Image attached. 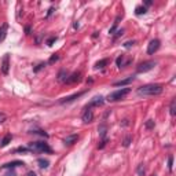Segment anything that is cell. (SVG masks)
<instances>
[{
	"mask_svg": "<svg viewBox=\"0 0 176 176\" xmlns=\"http://www.w3.org/2000/svg\"><path fill=\"white\" fill-rule=\"evenodd\" d=\"M19 165H24V162H21V161H13V162H7L3 165V168L6 169V168H14V167H19Z\"/></svg>",
	"mask_w": 176,
	"mask_h": 176,
	"instance_id": "2e32d148",
	"label": "cell"
},
{
	"mask_svg": "<svg viewBox=\"0 0 176 176\" xmlns=\"http://www.w3.org/2000/svg\"><path fill=\"white\" fill-rule=\"evenodd\" d=\"M66 77H68L66 70H61V72L58 73V80H59V81H65V80H66Z\"/></svg>",
	"mask_w": 176,
	"mask_h": 176,
	"instance_id": "ffe728a7",
	"label": "cell"
},
{
	"mask_svg": "<svg viewBox=\"0 0 176 176\" xmlns=\"http://www.w3.org/2000/svg\"><path fill=\"white\" fill-rule=\"evenodd\" d=\"M107 63H109V59H102V61H98V62L95 63V68L96 69H102V68H105Z\"/></svg>",
	"mask_w": 176,
	"mask_h": 176,
	"instance_id": "ac0fdd59",
	"label": "cell"
},
{
	"mask_svg": "<svg viewBox=\"0 0 176 176\" xmlns=\"http://www.w3.org/2000/svg\"><path fill=\"white\" fill-rule=\"evenodd\" d=\"M123 19V15H117V18L114 19V22H113V26L110 28V30H109V33L112 35V33H114V30L117 29V26H118V22Z\"/></svg>",
	"mask_w": 176,
	"mask_h": 176,
	"instance_id": "9a60e30c",
	"label": "cell"
},
{
	"mask_svg": "<svg viewBox=\"0 0 176 176\" xmlns=\"http://www.w3.org/2000/svg\"><path fill=\"white\" fill-rule=\"evenodd\" d=\"M133 44H135V41H127V43H124V47H125V48H129Z\"/></svg>",
	"mask_w": 176,
	"mask_h": 176,
	"instance_id": "d590c367",
	"label": "cell"
},
{
	"mask_svg": "<svg viewBox=\"0 0 176 176\" xmlns=\"http://www.w3.org/2000/svg\"><path fill=\"white\" fill-rule=\"evenodd\" d=\"M129 92H131V88H129V87L117 89V91H114V92H112V94H109V96H107V101H109V102H118V101H121V99H124V98H125Z\"/></svg>",
	"mask_w": 176,
	"mask_h": 176,
	"instance_id": "7a4b0ae2",
	"label": "cell"
},
{
	"mask_svg": "<svg viewBox=\"0 0 176 176\" xmlns=\"http://www.w3.org/2000/svg\"><path fill=\"white\" fill-rule=\"evenodd\" d=\"M103 103H105V98L103 96H95V98H92V101L89 102V105L87 107L91 109L92 106H102Z\"/></svg>",
	"mask_w": 176,
	"mask_h": 176,
	"instance_id": "30bf717a",
	"label": "cell"
},
{
	"mask_svg": "<svg viewBox=\"0 0 176 176\" xmlns=\"http://www.w3.org/2000/svg\"><path fill=\"white\" fill-rule=\"evenodd\" d=\"M28 176H36V173L33 171H30V172H28Z\"/></svg>",
	"mask_w": 176,
	"mask_h": 176,
	"instance_id": "74e56055",
	"label": "cell"
},
{
	"mask_svg": "<svg viewBox=\"0 0 176 176\" xmlns=\"http://www.w3.org/2000/svg\"><path fill=\"white\" fill-rule=\"evenodd\" d=\"M55 41H57V36H51V37L45 41V44H47V45H52Z\"/></svg>",
	"mask_w": 176,
	"mask_h": 176,
	"instance_id": "cb8c5ba5",
	"label": "cell"
},
{
	"mask_svg": "<svg viewBox=\"0 0 176 176\" xmlns=\"http://www.w3.org/2000/svg\"><path fill=\"white\" fill-rule=\"evenodd\" d=\"M7 120V116L4 113H0V124H3L4 121Z\"/></svg>",
	"mask_w": 176,
	"mask_h": 176,
	"instance_id": "d6a6232c",
	"label": "cell"
},
{
	"mask_svg": "<svg viewBox=\"0 0 176 176\" xmlns=\"http://www.w3.org/2000/svg\"><path fill=\"white\" fill-rule=\"evenodd\" d=\"M77 140H79V135H69V136H66V138L63 139V143L70 146V145H73V143H76Z\"/></svg>",
	"mask_w": 176,
	"mask_h": 176,
	"instance_id": "8fae6325",
	"label": "cell"
},
{
	"mask_svg": "<svg viewBox=\"0 0 176 176\" xmlns=\"http://www.w3.org/2000/svg\"><path fill=\"white\" fill-rule=\"evenodd\" d=\"M98 131H99V136L105 139V136H106V131H107L106 124H102V125H99V128H98Z\"/></svg>",
	"mask_w": 176,
	"mask_h": 176,
	"instance_id": "e0dca14e",
	"label": "cell"
},
{
	"mask_svg": "<svg viewBox=\"0 0 176 176\" xmlns=\"http://www.w3.org/2000/svg\"><path fill=\"white\" fill-rule=\"evenodd\" d=\"M15 151H17V153H28V151H29V147H18Z\"/></svg>",
	"mask_w": 176,
	"mask_h": 176,
	"instance_id": "f546056e",
	"label": "cell"
},
{
	"mask_svg": "<svg viewBox=\"0 0 176 176\" xmlns=\"http://www.w3.org/2000/svg\"><path fill=\"white\" fill-rule=\"evenodd\" d=\"M7 29H8V25L7 24H3L1 28H0V41H3L7 36Z\"/></svg>",
	"mask_w": 176,
	"mask_h": 176,
	"instance_id": "4fadbf2b",
	"label": "cell"
},
{
	"mask_svg": "<svg viewBox=\"0 0 176 176\" xmlns=\"http://www.w3.org/2000/svg\"><path fill=\"white\" fill-rule=\"evenodd\" d=\"M11 139H13V136H11L10 133H7L6 136L1 139V142H0V147H6V146L8 145L10 142H11Z\"/></svg>",
	"mask_w": 176,
	"mask_h": 176,
	"instance_id": "5bb4252c",
	"label": "cell"
},
{
	"mask_svg": "<svg viewBox=\"0 0 176 176\" xmlns=\"http://www.w3.org/2000/svg\"><path fill=\"white\" fill-rule=\"evenodd\" d=\"M37 162H39V165H40V168H48V165H50L48 160H44V158H39Z\"/></svg>",
	"mask_w": 176,
	"mask_h": 176,
	"instance_id": "d6986e66",
	"label": "cell"
},
{
	"mask_svg": "<svg viewBox=\"0 0 176 176\" xmlns=\"http://www.w3.org/2000/svg\"><path fill=\"white\" fill-rule=\"evenodd\" d=\"M133 81V76H129L128 79H124V80H121V81H117L114 83V87H123V85H127V84H129V83Z\"/></svg>",
	"mask_w": 176,
	"mask_h": 176,
	"instance_id": "7c38bea8",
	"label": "cell"
},
{
	"mask_svg": "<svg viewBox=\"0 0 176 176\" xmlns=\"http://www.w3.org/2000/svg\"><path fill=\"white\" fill-rule=\"evenodd\" d=\"M8 70H10V55L6 54L4 57H3V61H1V72H3V74H8Z\"/></svg>",
	"mask_w": 176,
	"mask_h": 176,
	"instance_id": "ba28073f",
	"label": "cell"
},
{
	"mask_svg": "<svg viewBox=\"0 0 176 176\" xmlns=\"http://www.w3.org/2000/svg\"><path fill=\"white\" fill-rule=\"evenodd\" d=\"M131 142H132V138L131 136H127V138L124 139V143H123V145H124V147H128V146L131 145Z\"/></svg>",
	"mask_w": 176,
	"mask_h": 176,
	"instance_id": "484cf974",
	"label": "cell"
},
{
	"mask_svg": "<svg viewBox=\"0 0 176 176\" xmlns=\"http://www.w3.org/2000/svg\"><path fill=\"white\" fill-rule=\"evenodd\" d=\"M146 7H142V6H139V7H136V10H135V14L136 15H142V14H146Z\"/></svg>",
	"mask_w": 176,
	"mask_h": 176,
	"instance_id": "7402d4cb",
	"label": "cell"
},
{
	"mask_svg": "<svg viewBox=\"0 0 176 176\" xmlns=\"http://www.w3.org/2000/svg\"><path fill=\"white\" fill-rule=\"evenodd\" d=\"M106 143H107V139L105 138L103 139V140H102V143L99 146H98V147H99V149H103V147H105V146H106Z\"/></svg>",
	"mask_w": 176,
	"mask_h": 176,
	"instance_id": "e575fe53",
	"label": "cell"
},
{
	"mask_svg": "<svg viewBox=\"0 0 176 176\" xmlns=\"http://www.w3.org/2000/svg\"><path fill=\"white\" fill-rule=\"evenodd\" d=\"M123 62H124V55H120L116 59V63H117V66H123Z\"/></svg>",
	"mask_w": 176,
	"mask_h": 176,
	"instance_id": "4316f807",
	"label": "cell"
},
{
	"mask_svg": "<svg viewBox=\"0 0 176 176\" xmlns=\"http://www.w3.org/2000/svg\"><path fill=\"white\" fill-rule=\"evenodd\" d=\"M73 28H74V29H77V28H79V22H74V24H73Z\"/></svg>",
	"mask_w": 176,
	"mask_h": 176,
	"instance_id": "f35d334b",
	"label": "cell"
},
{
	"mask_svg": "<svg viewBox=\"0 0 176 176\" xmlns=\"http://www.w3.org/2000/svg\"><path fill=\"white\" fill-rule=\"evenodd\" d=\"M169 110H171V116H175L176 114V101L175 99H172V102H171Z\"/></svg>",
	"mask_w": 176,
	"mask_h": 176,
	"instance_id": "44dd1931",
	"label": "cell"
},
{
	"mask_svg": "<svg viewBox=\"0 0 176 176\" xmlns=\"http://www.w3.org/2000/svg\"><path fill=\"white\" fill-rule=\"evenodd\" d=\"M160 45H161V41L158 40V39H154V40H151L149 45H147V54L149 55H153L154 52H157L158 48H160Z\"/></svg>",
	"mask_w": 176,
	"mask_h": 176,
	"instance_id": "5b68a950",
	"label": "cell"
},
{
	"mask_svg": "<svg viewBox=\"0 0 176 176\" xmlns=\"http://www.w3.org/2000/svg\"><path fill=\"white\" fill-rule=\"evenodd\" d=\"M29 150H33V151H40V153H48L51 154L52 153V149H51L48 143H45V142H32L29 143Z\"/></svg>",
	"mask_w": 176,
	"mask_h": 176,
	"instance_id": "3957f363",
	"label": "cell"
},
{
	"mask_svg": "<svg viewBox=\"0 0 176 176\" xmlns=\"http://www.w3.org/2000/svg\"><path fill=\"white\" fill-rule=\"evenodd\" d=\"M138 175L139 176H145V167H143V164H140L138 167Z\"/></svg>",
	"mask_w": 176,
	"mask_h": 176,
	"instance_id": "603a6c76",
	"label": "cell"
},
{
	"mask_svg": "<svg viewBox=\"0 0 176 176\" xmlns=\"http://www.w3.org/2000/svg\"><path fill=\"white\" fill-rule=\"evenodd\" d=\"M83 121L85 124H89L94 121V112L89 109V107H85V112L83 113Z\"/></svg>",
	"mask_w": 176,
	"mask_h": 176,
	"instance_id": "52a82bcc",
	"label": "cell"
},
{
	"mask_svg": "<svg viewBox=\"0 0 176 176\" xmlns=\"http://www.w3.org/2000/svg\"><path fill=\"white\" fill-rule=\"evenodd\" d=\"M83 95H84V91H81V92H76V94L70 95V96L62 98V99L59 101V103H69V102H73L74 99H77V98H80V96H83Z\"/></svg>",
	"mask_w": 176,
	"mask_h": 176,
	"instance_id": "9c48e42d",
	"label": "cell"
},
{
	"mask_svg": "<svg viewBox=\"0 0 176 176\" xmlns=\"http://www.w3.org/2000/svg\"><path fill=\"white\" fill-rule=\"evenodd\" d=\"M153 176H156V175H153Z\"/></svg>",
	"mask_w": 176,
	"mask_h": 176,
	"instance_id": "ab89813d",
	"label": "cell"
},
{
	"mask_svg": "<svg viewBox=\"0 0 176 176\" xmlns=\"http://www.w3.org/2000/svg\"><path fill=\"white\" fill-rule=\"evenodd\" d=\"M123 35H124V29H120V30L116 32V35H114V39L120 37V36H123Z\"/></svg>",
	"mask_w": 176,
	"mask_h": 176,
	"instance_id": "1f68e13d",
	"label": "cell"
},
{
	"mask_svg": "<svg viewBox=\"0 0 176 176\" xmlns=\"http://www.w3.org/2000/svg\"><path fill=\"white\" fill-rule=\"evenodd\" d=\"M154 125H156V124H154V121H153V120H149V121L146 123V128H147V129H151V128H154Z\"/></svg>",
	"mask_w": 176,
	"mask_h": 176,
	"instance_id": "83f0119b",
	"label": "cell"
},
{
	"mask_svg": "<svg viewBox=\"0 0 176 176\" xmlns=\"http://www.w3.org/2000/svg\"><path fill=\"white\" fill-rule=\"evenodd\" d=\"M32 133H37V135H41V136H44V138H48V133H45L44 131H33Z\"/></svg>",
	"mask_w": 176,
	"mask_h": 176,
	"instance_id": "4dcf8cb0",
	"label": "cell"
},
{
	"mask_svg": "<svg viewBox=\"0 0 176 176\" xmlns=\"http://www.w3.org/2000/svg\"><path fill=\"white\" fill-rule=\"evenodd\" d=\"M80 80H81V73L80 72H74V73H72L70 76L66 77L65 83L66 84H76V83H79Z\"/></svg>",
	"mask_w": 176,
	"mask_h": 176,
	"instance_id": "8992f818",
	"label": "cell"
},
{
	"mask_svg": "<svg viewBox=\"0 0 176 176\" xmlns=\"http://www.w3.org/2000/svg\"><path fill=\"white\" fill-rule=\"evenodd\" d=\"M58 59H59V57H58L57 54H54V55H52V57H51V58H50V61H48V63H50V65H51V63H54V62H57Z\"/></svg>",
	"mask_w": 176,
	"mask_h": 176,
	"instance_id": "f1b7e54d",
	"label": "cell"
},
{
	"mask_svg": "<svg viewBox=\"0 0 176 176\" xmlns=\"http://www.w3.org/2000/svg\"><path fill=\"white\" fill-rule=\"evenodd\" d=\"M52 11H54V8H52V7H51L50 10H48V13H47V17H50L51 14H52Z\"/></svg>",
	"mask_w": 176,
	"mask_h": 176,
	"instance_id": "8d00e7d4",
	"label": "cell"
},
{
	"mask_svg": "<svg viewBox=\"0 0 176 176\" xmlns=\"http://www.w3.org/2000/svg\"><path fill=\"white\" fill-rule=\"evenodd\" d=\"M172 168H173V157L169 156V158H168V169L172 172Z\"/></svg>",
	"mask_w": 176,
	"mask_h": 176,
	"instance_id": "d4e9b609",
	"label": "cell"
},
{
	"mask_svg": "<svg viewBox=\"0 0 176 176\" xmlns=\"http://www.w3.org/2000/svg\"><path fill=\"white\" fill-rule=\"evenodd\" d=\"M157 65V62H154V61H146V62L140 63L138 66V73H146V72H149V70H151L154 66Z\"/></svg>",
	"mask_w": 176,
	"mask_h": 176,
	"instance_id": "277c9868",
	"label": "cell"
},
{
	"mask_svg": "<svg viewBox=\"0 0 176 176\" xmlns=\"http://www.w3.org/2000/svg\"><path fill=\"white\" fill-rule=\"evenodd\" d=\"M43 68H45V63H39L37 66L35 68V72H39L40 69H43Z\"/></svg>",
	"mask_w": 176,
	"mask_h": 176,
	"instance_id": "836d02e7",
	"label": "cell"
},
{
	"mask_svg": "<svg viewBox=\"0 0 176 176\" xmlns=\"http://www.w3.org/2000/svg\"><path fill=\"white\" fill-rule=\"evenodd\" d=\"M164 91V87L161 84H146L138 88L139 95H146V96H154V95H160Z\"/></svg>",
	"mask_w": 176,
	"mask_h": 176,
	"instance_id": "6da1fadb",
	"label": "cell"
}]
</instances>
